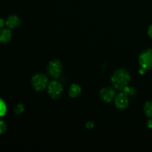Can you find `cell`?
<instances>
[{"label":"cell","instance_id":"6da1fadb","mask_svg":"<svg viewBox=\"0 0 152 152\" xmlns=\"http://www.w3.org/2000/svg\"><path fill=\"white\" fill-rule=\"evenodd\" d=\"M131 80L130 74L125 69L117 70L111 76V83L114 88L123 91L129 84Z\"/></svg>","mask_w":152,"mask_h":152},{"label":"cell","instance_id":"7a4b0ae2","mask_svg":"<svg viewBox=\"0 0 152 152\" xmlns=\"http://www.w3.org/2000/svg\"><path fill=\"white\" fill-rule=\"evenodd\" d=\"M48 79L44 74H37L34 76L31 80L33 88L37 91H42L47 87Z\"/></svg>","mask_w":152,"mask_h":152},{"label":"cell","instance_id":"3957f363","mask_svg":"<svg viewBox=\"0 0 152 152\" xmlns=\"http://www.w3.org/2000/svg\"><path fill=\"white\" fill-rule=\"evenodd\" d=\"M139 63L141 68L145 71L152 69V48L145 50L140 55Z\"/></svg>","mask_w":152,"mask_h":152},{"label":"cell","instance_id":"277c9868","mask_svg":"<svg viewBox=\"0 0 152 152\" xmlns=\"http://www.w3.org/2000/svg\"><path fill=\"white\" fill-rule=\"evenodd\" d=\"M63 91L62 84L58 81H52L48 86V94L53 99H59Z\"/></svg>","mask_w":152,"mask_h":152},{"label":"cell","instance_id":"5b68a950","mask_svg":"<svg viewBox=\"0 0 152 152\" xmlns=\"http://www.w3.org/2000/svg\"><path fill=\"white\" fill-rule=\"evenodd\" d=\"M62 70V62L58 59H53L48 63V73L53 78L56 79L61 75Z\"/></svg>","mask_w":152,"mask_h":152},{"label":"cell","instance_id":"8992f818","mask_svg":"<svg viewBox=\"0 0 152 152\" xmlns=\"http://www.w3.org/2000/svg\"><path fill=\"white\" fill-rule=\"evenodd\" d=\"M114 99H115V105L118 109L125 110L129 106V97H128V95L124 92L118 94Z\"/></svg>","mask_w":152,"mask_h":152},{"label":"cell","instance_id":"52a82bcc","mask_svg":"<svg viewBox=\"0 0 152 152\" xmlns=\"http://www.w3.org/2000/svg\"><path fill=\"white\" fill-rule=\"evenodd\" d=\"M99 96L104 102H110L115 98V91L111 87H104L99 91Z\"/></svg>","mask_w":152,"mask_h":152},{"label":"cell","instance_id":"ba28073f","mask_svg":"<svg viewBox=\"0 0 152 152\" xmlns=\"http://www.w3.org/2000/svg\"><path fill=\"white\" fill-rule=\"evenodd\" d=\"M20 25V19L16 15L10 16L6 20V26L10 29H14Z\"/></svg>","mask_w":152,"mask_h":152},{"label":"cell","instance_id":"9c48e42d","mask_svg":"<svg viewBox=\"0 0 152 152\" xmlns=\"http://www.w3.org/2000/svg\"><path fill=\"white\" fill-rule=\"evenodd\" d=\"M12 37L11 31H10V28H1L0 30V42L4 43H8L10 41Z\"/></svg>","mask_w":152,"mask_h":152},{"label":"cell","instance_id":"30bf717a","mask_svg":"<svg viewBox=\"0 0 152 152\" xmlns=\"http://www.w3.org/2000/svg\"><path fill=\"white\" fill-rule=\"evenodd\" d=\"M81 88L79 85L77 84H72L69 88V91H68V94L71 97L76 98L79 96L81 94Z\"/></svg>","mask_w":152,"mask_h":152},{"label":"cell","instance_id":"8fae6325","mask_svg":"<svg viewBox=\"0 0 152 152\" xmlns=\"http://www.w3.org/2000/svg\"><path fill=\"white\" fill-rule=\"evenodd\" d=\"M144 112L148 118L152 119V101H148L144 105Z\"/></svg>","mask_w":152,"mask_h":152},{"label":"cell","instance_id":"7c38bea8","mask_svg":"<svg viewBox=\"0 0 152 152\" xmlns=\"http://www.w3.org/2000/svg\"><path fill=\"white\" fill-rule=\"evenodd\" d=\"M7 111V107L4 101L0 98V117H3L5 115Z\"/></svg>","mask_w":152,"mask_h":152},{"label":"cell","instance_id":"4fadbf2b","mask_svg":"<svg viewBox=\"0 0 152 152\" xmlns=\"http://www.w3.org/2000/svg\"><path fill=\"white\" fill-rule=\"evenodd\" d=\"M24 111V106L22 104H18L14 108V112L16 114H20Z\"/></svg>","mask_w":152,"mask_h":152},{"label":"cell","instance_id":"5bb4252c","mask_svg":"<svg viewBox=\"0 0 152 152\" xmlns=\"http://www.w3.org/2000/svg\"><path fill=\"white\" fill-rule=\"evenodd\" d=\"M123 92L126 94L127 95H134V89L132 87H129V86H126L124 89H123Z\"/></svg>","mask_w":152,"mask_h":152},{"label":"cell","instance_id":"9a60e30c","mask_svg":"<svg viewBox=\"0 0 152 152\" xmlns=\"http://www.w3.org/2000/svg\"><path fill=\"white\" fill-rule=\"evenodd\" d=\"M7 130V126L4 121L0 120V135L3 134Z\"/></svg>","mask_w":152,"mask_h":152},{"label":"cell","instance_id":"2e32d148","mask_svg":"<svg viewBox=\"0 0 152 152\" xmlns=\"http://www.w3.org/2000/svg\"><path fill=\"white\" fill-rule=\"evenodd\" d=\"M86 126L88 129H92L94 127V124L93 122L89 121V122H87V123H86Z\"/></svg>","mask_w":152,"mask_h":152},{"label":"cell","instance_id":"e0dca14e","mask_svg":"<svg viewBox=\"0 0 152 152\" xmlns=\"http://www.w3.org/2000/svg\"><path fill=\"white\" fill-rule=\"evenodd\" d=\"M4 25H6V21L4 19L0 18V29L4 28Z\"/></svg>","mask_w":152,"mask_h":152},{"label":"cell","instance_id":"ac0fdd59","mask_svg":"<svg viewBox=\"0 0 152 152\" xmlns=\"http://www.w3.org/2000/svg\"><path fill=\"white\" fill-rule=\"evenodd\" d=\"M148 35L152 39V25H150L148 29Z\"/></svg>","mask_w":152,"mask_h":152},{"label":"cell","instance_id":"d6986e66","mask_svg":"<svg viewBox=\"0 0 152 152\" xmlns=\"http://www.w3.org/2000/svg\"><path fill=\"white\" fill-rule=\"evenodd\" d=\"M147 126H148V128H149V129H152V119L150 118L149 120H148V122H147Z\"/></svg>","mask_w":152,"mask_h":152},{"label":"cell","instance_id":"ffe728a7","mask_svg":"<svg viewBox=\"0 0 152 152\" xmlns=\"http://www.w3.org/2000/svg\"><path fill=\"white\" fill-rule=\"evenodd\" d=\"M139 73L141 74H144L145 73V70L143 69V68H141V69L139 71Z\"/></svg>","mask_w":152,"mask_h":152}]
</instances>
